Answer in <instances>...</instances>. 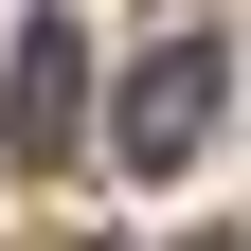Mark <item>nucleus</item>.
<instances>
[{"mask_svg": "<svg viewBox=\"0 0 251 251\" xmlns=\"http://www.w3.org/2000/svg\"><path fill=\"white\" fill-rule=\"evenodd\" d=\"M215 108H233V36H215V18H179V36L126 72V108H108V162H126V179H179V162L215 144Z\"/></svg>", "mask_w": 251, "mask_h": 251, "instance_id": "obj_1", "label": "nucleus"}, {"mask_svg": "<svg viewBox=\"0 0 251 251\" xmlns=\"http://www.w3.org/2000/svg\"><path fill=\"white\" fill-rule=\"evenodd\" d=\"M72 126H90V36L72 18H18V54H0V144H18V162H72Z\"/></svg>", "mask_w": 251, "mask_h": 251, "instance_id": "obj_2", "label": "nucleus"}]
</instances>
